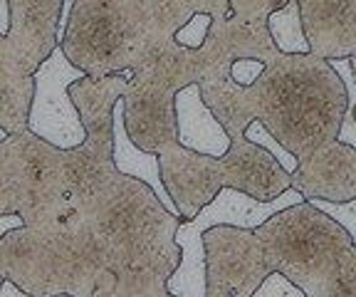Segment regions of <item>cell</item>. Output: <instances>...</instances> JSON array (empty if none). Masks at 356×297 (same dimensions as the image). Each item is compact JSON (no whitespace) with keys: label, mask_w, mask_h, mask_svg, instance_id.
<instances>
[{"label":"cell","mask_w":356,"mask_h":297,"mask_svg":"<svg viewBox=\"0 0 356 297\" xmlns=\"http://www.w3.org/2000/svg\"><path fill=\"white\" fill-rule=\"evenodd\" d=\"M176 127L178 144L188 146L193 152L211 154L220 159L230 149V136L222 129L203 97L198 82H191L176 92Z\"/></svg>","instance_id":"16"},{"label":"cell","mask_w":356,"mask_h":297,"mask_svg":"<svg viewBox=\"0 0 356 297\" xmlns=\"http://www.w3.org/2000/svg\"><path fill=\"white\" fill-rule=\"evenodd\" d=\"M62 174L67 191L77 198L84 211H89V206L119 179L114 154H102L87 144L62 149Z\"/></svg>","instance_id":"17"},{"label":"cell","mask_w":356,"mask_h":297,"mask_svg":"<svg viewBox=\"0 0 356 297\" xmlns=\"http://www.w3.org/2000/svg\"><path fill=\"white\" fill-rule=\"evenodd\" d=\"M200 60H203V77L206 74H230V65L238 57H257L267 62L277 55L270 28L265 17L240 20L230 15L225 20H213L208 38L203 40Z\"/></svg>","instance_id":"11"},{"label":"cell","mask_w":356,"mask_h":297,"mask_svg":"<svg viewBox=\"0 0 356 297\" xmlns=\"http://www.w3.org/2000/svg\"><path fill=\"white\" fill-rule=\"evenodd\" d=\"M262 72H265V62L257 60V57H238V60L230 65V77L238 84H243V87L255 84Z\"/></svg>","instance_id":"30"},{"label":"cell","mask_w":356,"mask_h":297,"mask_svg":"<svg viewBox=\"0 0 356 297\" xmlns=\"http://www.w3.org/2000/svg\"><path fill=\"white\" fill-rule=\"evenodd\" d=\"M10 144L13 154H15L17 179H20L22 191L20 216L25 218V223H40L65 198L77 201L65 186L62 149L52 146L50 141L40 139L30 129L10 134Z\"/></svg>","instance_id":"8"},{"label":"cell","mask_w":356,"mask_h":297,"mask_svg":"<svg viewBox=\"0 0 356 297\" xmlns=\"http://www.w3.org/2000/svg\"><path fill=\"white\" fill-rule=\"evenodd\" d=\"M114 166H117L119 174L134 176V179H141L144 184H149L154 188V193L159 196V201L171 211L178 214V206L171 196H168L166 186L161 179V163H159V154L144 152L134 144V139L129 136L127 124H124V99L119 97V102L114 104Z\"/></svg>","instance_id":"19"},{"label":"cell","mask_w":356,"mask_h":297,"mask_svg":"<svg viewBox=\"0 0 356 297\" xmlns=\"http://www.w3.org/2000/svg\"><path fill=\"white\" fill-rule=\"evenodd\" d=\"M87 216L117 278L114 297H171L166 280L181 260V216L171 214L149 184L119 174Z\"/></svg>","instance_id":"1"},{"label":"cell","mask_w":356,"mask_h":297,"mask_svg":"<svg viewBox=\"0 0 356 297\" xmlns=\"http://www.w3.org/2000/svg\"><path fill=\"white\" fill-rule=\"evenodd\" d=\"M267 263L307 297H341V263L354 241L332 216L309 201L287 206L255 228Z\"/></svg>","instance_id":"3"},{"label":"cell","mask_w":356,"mask_h":297,"mask_svg":"<svg viewBox=\"0 0 356 297\" xmlns=\"http://www.w3.org/2000/svg\"><path fill=\"white\" fill-rule=\"evenodd\" d=\"M220 163L225 186L245 191L260 201H273L292 186L287 168L248 136L230 139V149L220 156Z\"/></svg>","instance_id":"13"},{"label":"cell","mask_w":356,"mask_h":297,"mask_svg":"<svg viewBox=\"0 0 356 297\" xmlns=\"http://www.w3.org/2000/svg\"><path fill=\"white\" fill-rule=\"evenodd\" d=\"M287 0H230L233 15L240 20H255V17H270L277 8H282Z\"/></svg>","instance_id":"28"},{"label":"cell","mask_w":356,"mask_h":297,"mask_svg":"<svg viewBox=\"0 0 356 297\" xmlns=\"http://www.w3.org/2000/svg\"><path fill=\"white\" fill-rule=\"evenodd\" d=\"M312 206H317L319 211H324L327 216H332L339 225H344V230L351 236L356 246V198L349 201H327V198H309Z\"/></svg>","instance_id":"25"},{"label":"cell","mask_w":356,"mask_h":297,"mask_svg":"<svg viewBox=\"0 0 356 297\" xmlns=\"http://www.w3.org/2000/svg\"><path fill=\"white\" fill-rule=\"evenodd\" d=\"M302 201H305V196L297 188H292V186L287 191H282L273 201H260V198L248 196L245 191L233 188V186H222L216 193V198L200 208L193 218H181V220H184V225H188L191 230H198V233L220 223L255 230L257 225L265 223L273 214Z\"/></svg>","instance_id":"15"},{"label":"cell","mask_w":356,"mask_h":297,"mask_svg":"<svg viewBox=\"0 0 356 297\" xmlns=\"http://www.w3.org/2000/svg\"><path fill=\"white\" fill-rule=\"evenodd\" d=\"M354 117H356V107H354Z\"/></svg>","instance_id":"38"},{"label":"cell","mask_w":356,"mask_h":297,"mask_svg":"<svg viewBox=\"0 0 356 297\" xmlns=\"http://www.w3.org/2000/svg\"><path fill=\"white\" fill-rule=\"evenodd\" d=\"M267 28H270V35L280 52H292V55L309 52V40H307L305 25H302L300 0H287L282 8L270 13Z\"/></svg>","instance_id":"22"},{"label":"cell","mask_w":356,"mask_h":297,"mask_svg":"<svg viewBox=\"0 0 356 297\" xmlns=\"http://www.w3.org/2000/svg\"><path fill=\"white\" fill-rule=\"evenodd\" d=\"M10 30V0H0V35Z\"/></svg>","instance_id":"36"},{"label":"cell","mask_w":356,"mask_h":297,"mask_svg":"<svg viewBox=\"0 0 356 297\" xmlns=\"http://www.w3.org/2000/svg\"><path fill=\"white\" fill-rule=\"evenodd\" d=\"M20 179H17L15 154H13L10 134H8V139L0 141V214H8V211L20 214Z\"/></svg>","instance_id":"23"},{"label":"cell","mask_w":356,"mask_h":297,"mask_svg":"<svg viewBox=\"0 0 356 297\" xmlns=\"http://www.w3.org/2000/svg\"><path fill=\"white\" fill-rule=\"evenodd\" d=\"M200 97L230 139H243L245 127L255 119V102L250 87L235 82L230 74H206L198 79Z\"/></svg>","instance_id":"18"},{"label":"cell","mask_w":356,"mask_h":297,"mask_svg":"<svg viewBox=\"0 0 356 297\" xmlns=\"http://www.w3.org/2000/svg\"><path fill=\"white\" fill-rule=\"evenodd\" d=\"M250 92L255 119L300 161L337 139L349 104L341 77L314 52H277L265 62V72L250 84Z\"/></svg>","instance_id":"2"},{"label":"cell","mask_w":356,"mask_h":297,"mask_svg":"<svg viewBox=\"0 0 356 297\" xmlns=\"http://www.w3.org/2000/svg\"><path fill=\"white\" fill-rule=\"evenodd\" d=\"M149 40H173L176 30L195 15L191 0H136Z\"/></svg>","instance_id":"21"},{"label":"cell","mask_w":356,"mask_h":297,"mask_svg":"<svg viewBox=\"0 0 356 297\" xmlns=\"http://www.w3.org/2000/svg\"><path fill=\"white\" fill-rule=\"evenodd\" d=\"M3 278H6V275H3V268H0V282H3Z\"/></svg>","instance_id":"37"},{"label":"cell","mask_w":356,"mask_h":297,"mask_svg":"<svg viewBox=\"0 0 356 297\" xmlns=\"http://www.w3.org/2000/svg\"><path fill=\"white\" fill-rule=\"evenodd\" d=\"M292 188L309 198L349 201L356 198V149L339 139H329L317 146L289 174Z\"/></svg>","instance_id":"10"},{"label":"cell","mask_w":356,"mask_h":297,"mask_svg":"<svg viewBox=\"0 0 356 297\" xmlns=\"http://www.w3.org/2000/svg\"><path fill=\"white\" fill-rule=\"evenodd\" d=\"M211 23H213V17L208 15V13H195L191 20H186V25H181V28L176 30V35H173V38H176L178 45L198 50V47L203 45V40L208 38Z\"/></svg>","instance_id":"26"},{"label":"cell","mask_w":356,"mask_h":297,"mask_svg":"<svg viewBox=\"0 0 356 297\" xmlns=\"http://www.w3.org/2000/svg\"><path fill=\"white\" fill-rule=\"evenodd\" d=\"M35 79L20 60H0V127L8 134L28 129Z\"/></svg>","instance_id":"20"},{"label":"cell","mask_w":356,"mask_h":297,"mask_svg":"<svg viewBox=\"0 0 356 297\" xmlns=\"http://www.w3.org/2000/svg\"><path fill=\"white\" fill-rule=\"evenodd\" d=\"M84 70L70 62L62 45L50 52L33 72L35 92L30 102L28 129L57 149H74L87 139L79 109L70 95V84L84 77Z\"/></svg>","instance_id":"5"},{"label":"cell","mask_w":356,"mask_h":297,"mask_svg":"<svg viewBox=\"0 0 356 297\" xmlns=\"http://www.w3.org/2000/svg\"><path fill=\"white\" fill-rule=\"evenodd\" d=\"M0 297H30V295L22 290L15 280H10V278H3V282H0Z\"/></svg>","instance_id":"35"},{"label":"cell","mask_w":356,"mask_h":297,"mask_svg":"<svg viewBox=\"0 0 356 297\" xmlns=\"http://www.w3.org/2000/svg\"><path fill=\"white\" fill-rule=\"evenodd\" d=\"M252 297H307L302 292L300 285L289 280L287 275L280 270H270L265 280L257 285V290L252 292Z\"/></svg>","instance_id":"27"},{"label":"cell","mask_w":356,"mask_h":297,"mask_svg":"<svg viewBox=\"0 0 356 297\" xmlns=\"http://www.w3.org/2000/svg\"><path fill=\"white\" fill-rule=\"evenodd\" d=\"M159 163L163 186L176 201L181 218H193L225 186L220 159L193 152L178 141L159 152Z\"/></svg>","instance_id":"9"},{"label":"cell","mask_w":356,"mask_h":297,"mask_svg":"<svg viewBox=\"0 0 356 297\" xmlns=\"http://www.w3.org/2000/svg\"><path fill=\"white\" fill-rule=\"evenodd\" d=\"M245 136H248L250 141H255V144H260L262 149H267V152L273 154V156L277 159L284 168H287L289 174H292V171L297 168V163H300V159H297L292 152H287V149L277 141V136L267 129L260 119H252V122L245 127Z\"/></svg>","instance_id":"24"},{"label":"cell","mask_w":356,"mask_h":297,"mask_svg":"<svg viewBox=\"0 0 356 297\" xmlns=\"http://www.w3.org/2000/svg\"><path fill=\"white\" fill-rule=\"evenodd\" d=\"M20 225H25V218H22L17 211H8V214H0V241L10 233V230L20 228Z\"/></svg>","instance_id":"33"},{"label":"cell","mask_w":356,"mask_h":297,"mask_svg":"<svg viewBox=\"0 0 356 297\" xmlns=\"http://www.w3.org/2000/svg\"><path fill=\"white\" fill-rule=\"evenodd\" d=\"M0 268L30 297L65 295V260L52 230L20 225L0 241Z\"/></svg>","instance_id":"7"},{"label":"cell","mask_w":356,"mask_h":297,"mask_svg":"<svg viewBox=\"0 0 356 297\" xmlns=\"http://www.w3.org/2000/svg\"><path fill=\"white\" fill-rule=\"evenodd\" d=\"M146 38L136 0H74L62 50L92 77L131 67Z\"/></svg>","instance_id":"4"},{"label":"cell","mask_w":356,"mask_h":297,"mask_svg":"<svg viewBox=\"0 0 356 297\" xmlns=\"http://www.w3.org/2000/svg\"><path fill=\"white\" fill-rule=\"evenodd\" d=\"M354 55H356V3H354V13H351L349 28H346L344 47H341V57H354Z\"/></svg>","instance_id":"34"},{"label":"cell","mask_w":356,"mask_h":297,"mask_svg":"<svg viewBox=\"0 0 356 297\" xmlns=\"http://www.w3.org/2000/svg\"><path fill=\"white\" fill-rule=\"evenodd\" d=\"M337 139L356 149V117H354V112H344L341 127H339V131H337Z\"/></svg>","instance_id":"32"},{"label":"cell","mask_w":356,"mask_h":297,"mask_svg":"<svg viewBox=\"0 0 356 297\" xmlns=\"http://www.w3.org/2000/svg\"><path fill=\"white\" fill-rule=\"evenodd\" d=\"M191 6L195 13H208L213 20H225L233 15L230 0H191Z\"/></svg>","instance_id":"31"},{"label":"cell","mask_w":356,"mask_h":297,"mask_svg":"<svg viewBox=\"0 0 356 297\" xmlns=\"http://www.w3.org/2000/svg\"><path fill=\"white\" fill-rule=\"evenodd\" d=\"M131 77L134 70L127 67L117 74H104V77L84 74L82 79L70 84V95L77 104L79 119L87 131V139L82 144L102 154H114V104L124 95Z\"/></svg>","instance_id":"12"},{"label":"cell","mask_w":356,"mask_h":297,"mask_svg":"<svg viewBox=\"0 0 356 297\" xmlns=\"http://www.w3.org/2000/svg\"><path fill=\"white\" fill-rule=\"evenodd\" d=\"M206 246V297H252L270 273L265 246L255 230L238 225H211Z\"/></svg>","instance_id":"6"},{"label":"cell","mask_w":356,"mask_h":297,"mask_svg":"<svg viewBox=\"0 0 356 297\" xmlns=\"http://www.w3.org/2000/svg\"><path fill=\"white\" fill-rule=\"evenodd\" d=\"M60 10L62 0H10V30L6 38L30 74L60 45Z\"/></svg>","instance_id":"14"},{"label":"cell","mask_w":356,"mask_h":297,"mask_svg":"<svg viewBox=\"0 0 356 297\" xmlns=\"http://www.w3.org/2000/svg\"><path fill=\"white\" fill-rule=\"evenodd\" d=\"M329 65L334 67V72L339 74L341 82H344V87H346V97H349L346 112H354V107H356V55L354 57H332Z\"/></svg>","instance_id":"29"}]
</instances>
